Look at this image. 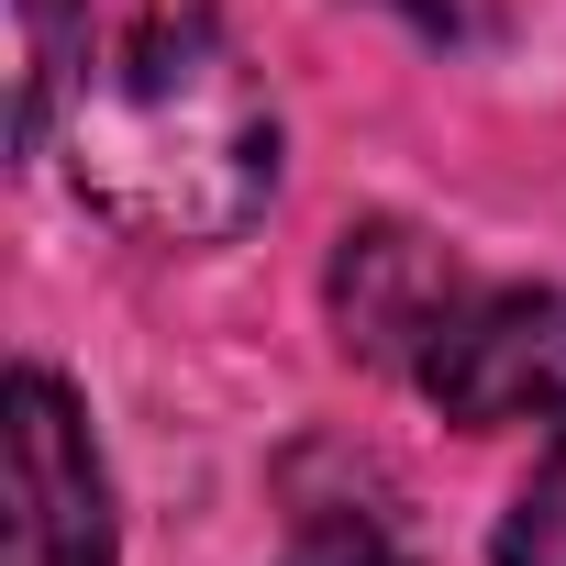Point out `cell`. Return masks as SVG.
Masks as SVG:
<instances>
[{
  "instance_id": "obj_4",
  "label": "cell",
  "mask_w": 566,
  "mask_h": 566,
  "mask_svg": "<svg viewBox=\"0 0 566 566\" xmlns=\"http://www.w3.org/2000/svg\"><path fill=\"white\" fill-rule=\"evenodd\" d=\"M455 301H467V277L444 266V244H422L411 222H367V233H345V255H334V323H345V345L356 356H400V367H422L433 356V334L455 323Z\"/></svg>"
},
{
  "instance_id": "obj_1",
  "label": "cell",
  "mask_w": 566,
  "mask_h": 566,
  "mask_svg": "<svg viewBox=\"0 0 566 566\" xmlns=\"http://www.w3.org/2000/svg\"><path fill=\"white\" fill-rule=\"evenodd\" d=\"M67 167L101 222L145 244H222L277 189V112L200 0H156L112 45V67L78 78Z\"/></svg>"
},
{
  "instance_id": "obj_6",
  "label": "cell",
  "mask_w": 566,
  "mask_h": 566,
  "mask_svg": "<svg viewBox=\"0 0 566 566\" xmlns=\"http://www.w3.org/2000/svg\"><path fill=\"white\" fill-rule=\"evenodd\" d=\"M500 566H566V444L522 478V500L500 511Z\"/></svg>"
},
{
  "instance_id": "obj_2",
  "label": "cell",
  "mask_w": 566,
  "mask_h": 566,
  "mask_svg": "<svg viewBox=\"0 0 566 566\" xmlns=\"http://www.w3.org/2000/svg\"><path fill=\"white\" fill-rule=\"evenodd\" d=\"M0 467H12V566H112V478H101V444L67 378L12 367Z\"/></svg>"
},
{
  "instance_id": "obj_7",
  "label": "cell",
  "mask_w": 566,
  "mask_h": 566,
  "mask_svg": "<svg viewBox=\"0 0 566 566\" xmlns=\"http://www.w3.org/2000/svg\"><path fill=\"white\" fill-rule=\"evenodd\" d=\"M290 566H400V555H389V533H378V522H301Z\"/></svg>"
},
{
  "instance_id": "obj_3",
  "label": "cell",
  "mask_w": 566,
  "mask_h": 566,
  "mask_svg": "<svg viewBox=\"0 0 566 566\" xmlns=\"http://www.w3.org/2000/svg\"><path fill=\"white\" fill-rule=\"evenodd\" d=\"M411 378L467 433L566 422V290H467Z\"/></svg>"
},
{
  "instance_id": "obj_5",
  "label": "cell",
  "mask_w": 566,
  "mask_h": 566,
  "mask_svg": "<svg viewBox=\"0 0 566 566\" xmlns=\"http://www.w3.org/2000/svg\"><path fill=\"white\" fill-rule=\"evenodd\" d=\"M67 78H78V0H12V145L23 156H45Z\"/></svg>"
}]
</instances>
